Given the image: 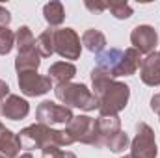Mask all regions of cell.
Returning a JSON list of instances; mask_svg holds the SVG:
<instances>
[{
    "mask_svg": "<svg viewBox=\"0 0 160 158\" xmlns=\"http://www.w3.org/2000/svg\"><path fill=\"white\" fill-rule=\"evenodd\" d=\"M19 138L24 149H41V151L50 145L62 149V147H69L75 143L71 136L67 134V130H54L52 126H47L41 123L22 128L19 132Z\"/></svg>",
    "mask_w": 160,
    "mask_h": 158,
    "instance_id": "obj_1",
    "label": "cell"
},
{
    "mask_svg": "<svg viewBox=\"0 0 160 158\" xmlns=\"http://www.w3.org/2000/svg\"><path fill=\"white\" fill-rule=\"evenodd\" d=\"M54 95L67 108H78V110H84V112H91V110L99 108L97 97L88 89L86 84L67 82V84L56 86L54 87Z\"/></svg>",
    "mask_w": 160,
    "mask_h": 158,
    "instance_id": "obj_2",
    "label": "cell"
},
{
    "mask_svg": "<svg viewBox=\"0 0 160 158\" xmlns=\"http://www.w3.org/2000/svg\"><path fill=\"white\" fill-rule=\"evenodd\" d=\"M95 97L99 101V116H118L128 104L130 87L125 82L112 80L99 93H95Z\"/></svg>",
    "mask_w": 160,
    "mask_h": 158,
    "instance_id": "obj_3",
    "label": "cell"
},
{
    "mask_svg": "<svg viewBox=\"0 0 160 158\" xmlns=\"http://www.w3.org/2000/svg\"><path fill=\"white\" fill-rule=\"evenodd\" d=\"M67 134L71 136V140L77 143H86V145H93V147H102L99 132H97V121L89 116H75L71 119V123L65 126Z\"/></svg>",
    "mask_w": 160,
    "mask_h": 158,
    "instance_id": "obj_4",
    "label": "cell"
},
{
    "mask_svg": "<svg viewBox=\"0 0 160 158\" xmlns=\"http://www.w3.org/2000/svg\"><path fill=\"white\" fill-rule=\"evenodd\" d=\"M158 147L155 140V130L140 121L136 125V136L130 143V158H157Z\"/></svg>",
    "mask_w": 160,
    "mask_h": 158,
    "instance_id": "obj_5",
    "label": "cell"
},
{
    "mask_svg": "<svg viewBox=\"0 0 160 158\" xmlns=\"http://www.w3.org/2000/svg\"><path fill=\"white\" fill-rule=\"evenodd\" d=\"M54 52L65 60H78L82 52L78 34L73 28L54 30Z\"/></svg>",
    "mask_w": 160,
    "mask_h": 158,
    "instance_id": "obj_6",
    "label": "cell"
},
{
    "mask_svg": "<svg viewBox=\"0 0 160 158\" xmlns=\"http://www.w3.org/2000/svg\"><path fill=\"white\" fill-rule=\"evenodd\" d=\"M36 117H38V123L52 126V125H69L75 116H73L71 108H67L63 104H56L52 101H43L36 110Z\"/></svg>",
    "mask_w": 160,
    "mask_h": 158,
    "instance_id": "obj_7",
    "label": "cell"
},
{
    "mask_svg": "<svg viewBox=\"0 0 160 158\" xmlns=\"http://www.w3.org/2000/svg\"><path fill=\"white\" fill-rule=\"evenodd\" d=\"M19 87L26 97H41L52 89V80L45 75H39L38 71H24L19 73Z\"/></svg>",
    "mask_w": 160,
    "mask_h": 158,
    "instance_id": "obj_8",
    "label": "cell"
},
{
    "mask_svg": "<svg viewBox=\"0 0 160 158\" xmlns=\"http://www.w3.org/2000/svg\"><path fill=\"white\" fill-rule=\"evenodd\" d=\"M130 43L140 54H151L155 52V47L158 45V34L149 24H140L130 32Z\"/></svg>",
    "mask_w": 160,
    "mask_h": 158,
    "instance_id": "obj_9",
    "label": "cell"
},
{
    "mask_svg": "<svg viewBox=\"0 0 160 158\" xmlns=\"http://www.w3.org/2000/svg\"><path fill=\"white\" fill-rule=\"evenodd\" d=\"M140 78L145 86L151 87L160 86V52H151L142 60Z\"/></svg>",
    "mask_w": 160,
    "mask_h": 158,
    "instance_id": "obj_10",
    "label": "cell"
},
{
    "mask_svg": "<svg viewBox=\"0 0 160 158\" xmlns=\"http://www.w3.org/2000/svg\"><path fill=\"white\" fill-rule=\"evenodd\" d=\"M0 114L6 119H11V121H19V119H24L30 114V104L26 99L19 97V95H9L2 106H0Z\"/></svg>",
    "mask_w": 160,
    "mask_h": 158,
    "instance_id": "obj_11",
    "label": "cell"
},
{
    "mask_svg": "<svg viewBox=\"0 0 160 158\" xmlns=\"http://www.w3.org/2000/svg\"><path fill=\"white\" fill-rule=\"evenodd\" d=\"M142 65V54L134 48V47H128L127 50H123V58H121L118 69L114 71V78L118 77H132Z\"/></svg>",
    "mask_w": 160,
    "mask_h": 158,
    "instance_id": "obj_12",
    "label": "cell"
},
{
    "mask_svg": "<svg viewBox=\"0 0 160 158\" xmlns=\"http://www.w3.org/2000/svg\"><path fill=\"white\" fill-rule=\"evenodd\" d=\"M75 75H77V67L71 62H56V63H52L48 67V78L56 86L71 82L75 78Z\"/></svg>",
    "mask_w": 160,
    "mask_h": 158,
    "instance_id": "obj_13",
    "label": "cell"
},
{
    "mask_svg": "<svg viewBox=\"0 0 160 158\" xmlns=\"http://www.w3.org/2000/svg\"><path fill=\"white\" fill-rule=\"evenodd\" d=\"M95 121H97V132H99L101 143L104 147V143L121 130V119L118 116H99Z\"/></svg>",
    "mask_w": 160,
    "mask_h": 158,
    "instance_id": "obj_14",
    "label": "cell"
},
{
    "mask_svg": "<svg viewBox=\"0 0 160 158\" xmlns=\"http://www.w3.org/2000/svg\"><path fill=\"white\" fill-rule=\"evenodd\" d=\"M22 149V143H21V138L19 134L11 132L9 128L0 136V155H4L6 158H17L19 153Z\"/></svg>",
    "mask_w": 160,
    "mask_h": 158,
    "instance_id": "obj_15",
    "label": "cell"
},
{
    "mask_svg": "<svg viewBox=\"0 0 160 158\" xmlns=\"http://www.w3.org/2000/svg\"><path fill=\"white\" fill-rule=\"evenodd\" d=\"M121 58H123V50L116 48V47L104 48L101 54H97V67H101V69L108 71L110 75H114V71H116L118 65H119ZM112 78H114V77H112Z\"/></svg>",
    "mask_w": 160,
    "mask_h": 158,
    "instance_id": "obj_16",
    "label": "cell"
},
{
    "mask_svg": "<svg viewBox=\"0 0 160 158\" xmlns=\"http://www.w3.org/2000/svg\"><path fill=\"white\" fill-rule=\"evenodd\" d=\"M82 45L93 52V54H101L104 48H106V37L101 30H95V28H89L82 34Z\"/></svg>",
    "mask_w": 160,
    "mask_h": 158,
    "instance_id": "obj_17",
    "label": "cell"
},
{
    "mask_svg": "<svg viewBox=\"0 0 160 158\" xmlns=\"http://www.w3.org/2000/svg\"><path fill=\"white\" fill-rule=\"evenodd\" d=\"M43 17L48 24V28H54V26H60L63 21H65V9H63V4L58 2V0H52L48 4H45L43 7Z\"/></svg>",
    "mask_w": 160,
    "mask_h": 158,
    "instance_id": "obj_18",
    "label": "cell"
},
{
    "mask_svg": "<svg viewBox=\"0 0 160 158\" xmlns=\"http://www.w3.org/2000/svg\"><path fill=\"white\" fill-rule=\"evenodd\" d=\"M41 65V56L38 50H30L24 54H19L15 60V71L17 73H24V71H38Z\"/></svg>",
    "mask_w": 160,
    "mask_h": 158,
    "instance_id": "obj_19",
    "label": "cell"
},
{
    "mask_svg": "<svg viewBox=\"0 0 160 158\" xmlns=\"http://www.w3.org/2000/svg\"><path fill=\"white\" fill-rule=\"evenodd\" d=\"M15 47H17L19 54L36 50V37H34V34L28 26H21L15 32Z\"/></svg>",
    "mask_w": 160,
    "mask_h": 158,
    "instance_id": "obj_20",
    "label": "cell"
},
{
    "mask_svg": "<svg viewBox=\"0 0 160 158\" xmlns=\"http://www.w3.org/2000/svg\"><path fill=\"white\" fill-rule=\"evenodd\" d=\"M36 50L41 58H50L54 54V30L47 28L43 30L36 39Z\"/></svg>",
    "mask_w": 160,
    "mask_h": 158,
    "instance_id": "obj_21",
    "label": "cell"
},
{
    "mask_svg": "<svg viewBox=\"0 0 160 158\" xmlns=\"http://www.w3.org/2000/svg\"><path fill=\"white\" fill-rule=\"evenodd\" d=\"M106 9H110V13L119 21H125V19L132 17V7L125 0H110V2H106Z\"/></svg>",
    "mask_w": 160,
    "mask_h": 158,
    "instance_id": "obj_22",
    "label": "cell"
},
{
    "mask_svg": "<svg viewBox=\"0 0 160 158\" xmlns=\"http://www.w3.org/2000/svg\"><path fill=\"white\" fill-rule=\"evenodd\" d=\"M128 136H127V132H123V130H119L116 136H112L106 143H104V147H108L112 153H123L127 147H128Z\"/></svg>",
    "mask_w": 160,
    "mask_h": 158,
    "instance_id": "obj_23",
    "label": "cell"
},
{
    "mask_svg": "<svg viewBox=\"0 0 160 158\" xmlns=\"http://www.w3.org/2000/svg\"><path fill=\"white\" fill-rule=\"evenodd\" d=\"M13 47H15V34L8 26L0 28V56L9 54Z\"/></svg>",
    "mask_w": 160,
    "mask_h": 158,
    "instance_id": "obj_24",
    "label": "cell"
},
{
    "mask_svg": "<svg viewBox=\"0 0 160 158\" xmlns=\"http://www.w3.org/2000/svg\"><path fill=\"white\" fill-rule=\"evenodd\" d=\"M84 6L89 9V11H97V13H101V11H104L106 9V2H102V0H86L84 2Z\"/></svg>",
    "mask_w": 160,
    "mask_h": 158,
    "instance_id": "obj_25",
    "label": "cell"
},
{
    "mask_svg": "<svg viewBox=\"0 0 160 158\" xmlns=\"http://www.w3.org/2000/svg\"><path fill=\"white\" fill-rule=\"evenodd\" d=\"M9 22H11V13H9L4 6H0V28L8 26Z\"/></svg>",
    "mask_w": 160,
    "mask_h": 158,
    "instance_id": "obj_26",
    "label": "cell"
},
{
    "mask_svg": "<svg viewBox=\"0 0 160 158\" xmlns=\"http://www.w3.org/2000/svg\"><path fill=\"white\" fill-rule=\"evenodd\" d=\"M9 95H11V93H9V86H8L4 80H0V102H4Z\"/></svg>",
    "mask_w": 160,
    "mask_h": 158,
    "instance_id": "obj_27",
    "label": "cell"
},
{
    "mask_svg": "<svg viewBox=\"0 0 160 158\" xmlns=\"http://www.w3.org/2000/svg\"><path fill=\"white\" fill-rule=\"evenodd\" d=\"M151 110H153L157 116H160V93L153 95V99H151Z\"/></svg>",
    "mask_w": 160,
    "mask_h": 158,
    "instance_id": "obj_28",
    "label": "cell"
},
{
    "mask_svg": "<svg viewBox=\"0 0 160 158\" xmlns=\"http://www.w3.org/2000/svg\"><path fill=\"white\" fill-rule=\"evenodd\" d=\"M17 158H34V156H32V153L28 151V153H21V155H19Z\"/></svg>",
    "mask_w": 160,
    "mask_h": 158,
    "instance_id": "obj_29",
    "label": "cell"
},
{
    "mask_svg": "<svg viewBox=\"0 0 160 158\" xmlns=\"http://www.w3.org/2000/svg\"><path fill=\"white\" fill-rule=\"evenodd\" d=\"M6 130H8V128H6V126H4V125H2V123H0V136H2V134H4V132H6Z\"/></svg>",
    "mask_w": 160,
    "mask_h": 158,
    "instance_id": "obj_30",
    "label": "cell"
},
{
    "mask_svg": "<svg viewBox=\"0 0 160 158\" xmlns=\"http://www.w3.org/2000/svg\"><path fill=\"white\" fill-rule=\"evenodd\" d=\"M121 158H130V155H128V156H121Z\"/></svg>",
    "mask_w": 160,
    "mask_h": 158,
    "instance_id": "obj_31",
    "label": "cell"
},
{
    "mask_svg": "<svg viewBox=\"0 0 160 158\" xmlns=\"http://www.w3.org/2000/svg\"><path fill=\"white\" fill-rule=\"evenodd\" d=\"M0 158H6V156H4V155H0Z\"/></svg>",
    "mask_w": 160,
    "mask_h": 158,
    "instance_id": "obj_32",
    "label": "cell"
}]
</instances>
